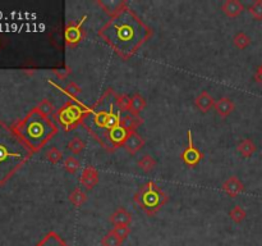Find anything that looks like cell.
I'll return each mask as SVG.
<instances>
[{
  "instance_id": "obj_21",
  "label": "cell",
  "mask_w": 262,
  "mask_h": 246,
  "mask_svg": "<svg viewBox=\"0 0 262 246\" xmlns=\"http://www.w3.org/2000/svg\"><path fill=\"white\" fill-rule=\"evenodd\" d=\"M86 200H87V194L80 188L74 189V190L71 193V195H69V201H71L76 208L82 206L83 204L86 203Z\"/></svg>"
},
{
  "instance_id": "obj_26",
  "label": "cell",
  "mask_w": 262,
  "mask_h": 246,
  "mask_svg": "<svg viewBox=\"0 0 262 246\" xmlns=\"http://www.w3.org/2000/svg\"><path fill=\"white\" fill-rule=\"evenodd\" d=\"M123 240H120L113 231H109L101 240V245L103 246H122Z\"/></svg>"
},
{
  "instance_id": "obj_17",
  "label": "cell",
  "mask_w": 262,
  "mask_h": 246,
  "mask_svg": "<svg viewBox=\"0 0 262 246\" xmlns=\"http://www.w3.org/2000/svg\"><path fill=\"white\" fill-rule=\"evenodd\" d=\"M141 123H143V119H141L140 117H136V115H132L128 113L127 115L122 117V120H120V125H122L123 129L127 132L132 134V132H136L138 126H141Z\"/></svg>"
},
{
  "instance_id": "obj_20",
  "label": "cell",
  "mask_w": 262,
  "mask_h": 246,
  "mask_svg": "<svg viewBox=\"0 0 262 246\" xmlns=\"http://www.w3.org/2000/svg\"><path fill=\"white\" fill-rule=\"evenodd\" d=\"M36 246H69V245L60 237V236H59V233L51 231V232H49L48 235H46L40 242L37 243Z\"/></svg>"
},
{
  "instance_id": "obj_11",
  "label": "cell",
  "mask_w": 262,
  "mask_h": 246,
  "mask_svg": "<svg viewBox=\"0 0 262 246\" xmlns=\"http://www.w3.org/2000/svg\"><path fill=\"white\" fill-rule=\"evenodd\" d=\"M109 221H110V223L114 227H118V226H127V227H129L130 223H132V216L125 208H118L114 213L111 214Z\"/></svg>"
},
{
  "instance_id": "obj_10",
  "label": "cell",
  "mask_w": 262,
  "mask_h": 246,
  "mask_svg": "<svg viewBox=\"0 0 262 246\" xmlns=\"http://www.w3.org/2000/svg\"><path fill=\"white\" fill-rule=\"evenodd\" d=\"M222 190L225 191L229 196L236 198L239 194L244 191V184L237 176H232L222 183Z\"/></svg>"
},
{
  "instance_id": "obj_14",
  "label": "cell",
  "mask_w": 262,
  "mask_h": 246,
  "mask_svg": "<svg viewBox=\"0 0 262 246\" xmlns=\"http://www.w3.org/2000/svg\"><path fill=\"white\" fill-rule=\"evenodd\" d=\"M236 109L234 102L231 98H220L217 102H215V110L220 117H228Z\"/></svg>"
},
{
  "instance_id": "obj_15",
  "label": "cell",
  "mask_w": 262,
  "mask_h": 246,
  "mask_svg": "<svg viewBox=\"0 0 262 246\" xmlns=\"http://www.w3.org/2000/svg\"><path fill=\"white\" fill-rule=\"evenodd\" d=\"M194 105H196L200 112L207 113L212 107H215V100L207 91H202L201 94L194 100Z\"/></svg>"
},
{
  "instance_id": "obj_23",
  "label": "cell",
  "mask_w": 262,
  "mask_h": 246,
  "mask_svg": "<svg viewBox=\"0 0 262 246\" xmlns=\"http://www.w3.org/2000/svg\"><path fill=\"white\" fill-rule=\"evenodd\" d=\"M85 141H83L82 139H80V137H73V139L68 142V150L72 154H74V156H76V154H81V152L85 150Z\"/></svg>"
},
{
  "instance_id": "obj_7",
  "label": "cell",
  "mask_w": 262,
  "mask_h": 246,
  "mask_svg": "<svg viewBox=\"0 0 262 246\" xmlns=\"http://www.w3.org/2000/svg\"><path fill=\"white\" fill-rule=\"evenodd\" d=\"M85 19L86 17H83L81 21L77 22H71V23L67 24L66 31H64V39H66L67 46H76L77 44H80L83 40V36H85Z\"/></svg>"
},
{
  "instance_id": "obj_34",
  "label": "cell",
  "mask_w": 262,
  "mask_h": 246,
  "mask_svg": "<svg viewBox=\"0 0 262 246\" xmlns=\"http://www.w3.org/2000/svg\"><path fill=\"white\" fill-rule=\"evenodd\" d=\"M256 72L261 73V75H262V63H261V65L258 66V68H257V71H256Z\"/></svg>"
},
{
  "instance_id": "obj_27",
  "label": "cell",
  "mask_w": 262,
  "mask_h": 246,
  "mask_svg": "<svg viewBox=\"0 0 262 246\" xmlns=\"http://www.w3.org/2000/svg\"><path fill=\"white\" fill-rule=\"evenodd\" d=\"M63 167L68 173L74 174V173H77L78 169H80V162L74 158V157H68V158L64 159Z\"/></svg>"
},
{
  "instance_id": "obj_28",
  "label": "cell",
  "mask_w": 262,
  "mask_h": 246,
  "mask_svg": "<svg viewBox=\"0 0 262 246\" xmlns=\"http://www.w3.org/2000/svg\"><path fill=\"white\" fill-rule=\"evenodd\" d=\"M229 216H231V220L233 221V222L236 223H242L244 220H246L247 217V213L246 210H244L242 206L239 205H236L233 209L231 210V213H229Z\"/></svg>"
},
{
  "instance_id": "obj_6",
  "label": "cell",
  "mask_w": 262,
  "mask_h": 246,
  "mask_svg": "<svg viewBox=\"0 0 262 246\" xmlns=\"http://www.w3.org/2000/svg\"><path fill=\"white\" fill-rule=\"evenodd\" d=\"M86 112H87V107L76 102V100H71L58 110L56 119H58L59 125L64 129V131H73L82 123Z\"/></svg>"
},
{
  "instance_id": "obj_31",
  "label": "cell",
  "mask_w": 262,
  "mask_h": 246,
  "mask_svg": "<svg viewBox=\"0 0 262 246\" xmlns=\"http://www.w3.org/2000/svg\"><path fill=\"white\" fill-rule=\"evenodd\" d=\"M37 109L40 110L41 113H43V114H45L46 117H50L51 114H53L54 113V107H53V104H51L50 102H49L48 99H44L43 102L40 103V104L37 105Z\"/></svg>"
},
{
  "instance_id": "obj_3",
  "label": "cell",
  "mask_w": 262,
  "mask_h": 246,
  "mask_svg": "<svg viewBox=\"0 0 262 246\" xmlns=\"http://www.w3.org/2000/svg\"><path fill=\"white\" fill-rule=\"evenodd\" d=\"M34 156L13 127L0 122V186Z\"/></svg>"
},
{
  "instance_id": "obj_33",
  "label": "cell",
  "mask_w": 262,
  "mask_h": 246,
  "mask_svg": "<svg viewBox=\"0 0 262 246\" xmlns=\"http://www.w3.org/2000/svg\"><path fill=\"white\" fill-rule=\"evenodd\" d=\"M118 104L119 108L122 109V112H127L129 110V104H130V98L128 95H119L118 97Z\"/></svg>"
},
{
  "instance_id": "obj_22",
  "label": "cell",
  "mask_w": 262,
  "mask_h": 246,
  "mask_svg": "<svg viewBox=\"0 0 262 246\" xmlns=\"http://www.w3.org/2000/svg\"><path fill=\"white\" fill-rule=\"evenodd\" d=\"M155 167H156V161H155V158H152L151 156H148V154L143 156L142 158L138 161V168L142 169L146 173L154 171Z\"/></svg>"
},
{
  "instance_id": "obj_18",
  "label": "cell",
  "mask_w": 262,
  "mask_h": 246,
  "mask_svg": "<svg viewBox=\"0 0 262 246\" xmlns=\"http://www.w3.org/2000/svg\"><path fill=\"white\" fill-rule=\"evenodd\" d=\"M146 108V99L140 94H135L130 98V104H129V110L128 113L136 117H140V113L142 112Z\"/></svg>"
},
{
  "instance_id": "obj_9",
  "label": "cell",
  "mask_w": 262,
  "mask_h": 246,
  "mask_svg": "<svg viewBox=\"0 0 262 246\" xmlns=\"http://www.w3.org/2000/svg\"><path fill=\"white\" fill-rule=\"evenodd\" d=\"M80 183L85 190L90 191L99 183V171L93 166H87L82 171Z\"/></svg>"
},
{
  "instance_id": "obj_24",
  "label": "cell",
  "mask_w": 262,
  "mask_h": 246,
  "mask_svg": "<svg viewBox=\"0 0 262 246\" xmlns=\"http://www.w3.org/2000/svg\"><path fill=\"white\" fill-rule=\"evenodd\" d=\"M233 44L237 46L238 49L243 50V49L248 48L249 44H251V38L247 35L246 33H238L233 39Z\"/></svg>"
},
{
  "instance_id": "obj_12",
  "label": "cell",
  "mask_w": 262,
  "mask_h": 246,
  "mask_svg": "<svg viewBox=\"0 0 262 246\" xmlns=\"http://www.w3.org/2000/svg\"><path fill=\"white\" fill-rule=\"evenodd\" d=\"M145 146V140L137 134V132H132V134L128 135L127 140L124 142V147L129 154H136V152L140 151L142 147Z\"/></svg>"
},
{
  "instance_id": "obj_4",
  "label": "cell",
  "mask_w": 262,
  "mask_h": 246,
  "mask_svg": "<svg viewBox=\"0 0 262 246\" xmlns=\"http://www.w3.org/2000/svg\"><path fill=\"white\" fill-rule=\"evenodd\" d=\"M13 129L34 154L40 151L58 134L55 123L37 108L29 110L23 119L14 125Z\"/></svg>"
},
{
  "instance_id": "obj_2",
  "label": "cell",
  "mask_w": 262,
  "mask_h": 246,
  "mask_svg": "<svg viewBox=\"0 0 262 246\" xmlns=\"http://www.w3.org/2000/svg\"><path fill=\"white\" fill-rule=\"evenodd\" d=\"M97 35L120 58L128 60L147 43L154 31L127 4L110 17Z\"/></svg>"
},
{
  "instance_id": "obj_29",
  "label": "cell",
  "mask_w": 262,
  "mask_h": 246,
  "mask_svg": "<svg viewBox=\"0 0 262 246\" xmlns=\"http://www.w3.org/2000/svg\"><path fill=\"white\" fill-rule=\"evenodd\" d=\"M46 159H48L50 163L58 164L63 161V152L59 149H56V147H50V149L46 151Z\"/></svg>"
},
{
  "instance_id": "obj_19",
  "label": "cell",
  "mask_w": 262,
  "mask_h": 246,
  "mask_svg": "<svg viewBox=\"0 0 262 246\" xmlns=\"http://www.w3.org/2000/svg\"><path fill=\"white\" fill-rule=\"evenodd\" d=\"M256 150V144H254L251 139L242 140L238 144V146H237V151H238L239 154H241V157H243V158H249V157H252Z\"/></svg>"
},
{
  "instance_id": "obj_1",
  "label": "cell",
  "mask_w": 262,
  "mask_h": 246,
  "mask_svg": "<svg viewBox=\"0 0 262 246\" xmlns=\"http://www.w3.org/2000/svg\"><path fill=\"white\" fill-rule=\"evenodd\" d=\"M119 94L109 88L99 98L92 107L87 108L82 125L86 131L108 151H114L124 146L129 132L120 125L122 109L118 104Z\"/></svg>"
},
{
  "instance_id": "obj_25",
  "label": "cell",
  "mask_w": 262,
  "mask_h": 246,
  "mask_svg": "<svg viewBox=\"0 0 262 246\" xmlns=\"http://www.w3.org/2000/svg\"><path fill=\"white\" fill-rule=\"evenodd\" d=\"M64 94L67 95L68 98H71L72 100H76L81 94H82V88L74 82H69L66 87L63 88Z\"/></svg>"
},
{
  "instance_id": "obj_13",
  "label": "cell",
  "mask_w": 262,
  "mask_h": 246,
  "mask_svg": "<svg viewBox=\"0 0 262 246\" xmlns=\"http://www.w3.org/2000/svg\"><path fill=\"white\" fill-rule=\"evenodd\" d=\"M97 6L100 7L105 13L110 14L111 17L113 14L119 12L123 7L127 6V2H124V0H99Z\"/></svg>"
},
{
  "instance_id": "obj_30",
  "label": "cell",
  "mask_w": 262,
  "mask_h": 246,
  "mask_svg": "<svg viewBox=\"0 0 262 246\" xmlns=\"http://www.w3.org/2000/svg\"><path fill=\"white\" fill-rule=\"evenodd\" d=\"M249 13L257 21L262 19V0H256L251 7H249Z\"/></svg>"
},
{
  "instance_id": "obj_16",
  "label": "cell",
  "mask_w": 262,
  "mask_h": 246,
  "mask_svg": "<svg viewBox=\"0 0 262 246\" xmlns=\"http://www.w3.org/2000/svg\"><path fill=\"white\" fill-rule=\"evenodd\" d=\"M221 9L228 17L236 18L244 11V7L239 0H226L225 3L222 4Z\"/></svg>"
},
{
  "instance_id": "obj_32",
  "label": "cell",
  "mask_w": 262,
  "mask_h": 246,
  "mask_svg": "<svg viewBox=\"0 0 262 246\" xmlns=\"http://www.w3.org/2000/svg\"><path fill=\"white\" fill-rule=\"evenodd\" d=\"M111 231H113V232H114L115 235H117L118 237L123 241H124L130 233V228L127 227V226H118V227H114Z\"/></svg>"
},
{
  "instance_id": "obj_8",
  "label": "cell",
  "mask_w": 262,
  "mask_h": 246,
  "mask_svg": "<svg viewBox=\"0 0 262 246\" xmlns=\"http://www.w3.org/2000/svg\"><path fill=\"white\" fill-rule=\"evenodd\" d=\"M187 137H188V144H187V147L182 152V161L188 167H196L202 161V157L204 156H202V152L194 145L193 136H192L191 131L187 132Z\"/></svg>"
},
{
  "instance_id": "obj_5",
  "label": "cell",
  "mask_w": 262,
  "mask_h": 246,
  "mask_svg": "<svg viewBox=\"0 0 262 246\" xmlns=\"http://www.w3.org/2000/svg\"><path fill=\"white\" fill-rule=\"evenodd\" d=\"M133 199L136 204L150 217L155 216L168 203L167 193L152 181L143 183L140 190L135 194Z\"/></svg>"
}]
</instances>
